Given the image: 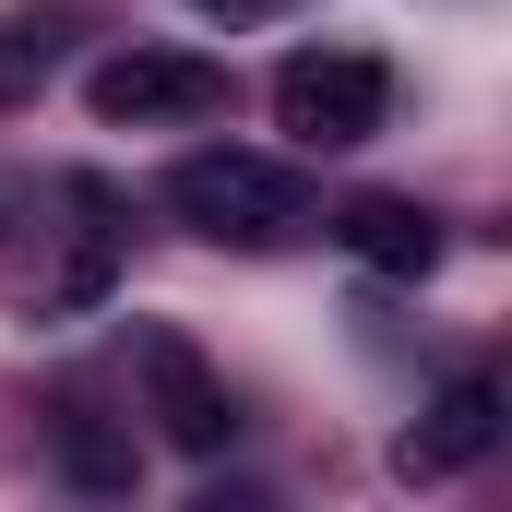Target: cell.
I'll list each match as a JSON object with an SVG mask.
<instances>
[{
	"instance_id": "1",
	"label": "cell",
	"mask_w": 512,
	"mask_h": 512,
	"mask_svg": "<svg viewBox=\"0 0 512 512\" xmlns=\"http://www.w3.org/2000/svg\"><path fill=\"white\" fill-rule=\"evenodd\" d=\"M167 215L179 227H203V239H298L310 227V179L286 167V155H251V143H203V155H179L167 167Z\"/></svg>"
},
{
	"instance_id": "2",
	"label": "cell",
	"mask_w": 512,
	"mask_h": 512,
	"mask_svg": "<svg viewBox=\"0 0 512 512\" xmlns=\"http://www.w3.org/2000/svg\"><path fill=\"white\" fill-rule=\"evenodd\" d=\"M382 120H393V72L370 48H298L274 72V131H298L310 155H346V143H370Z\"/></svg>"
},
{
	"instance_id": "3",
	"label": "cell",
	"mask_w": 512,
	"mask_h": 512,
	"mask_svg": "<svg viewBox=\"0 0 512 512\" xmlns=\"http://www.w3.org/2000/svg\"><path fill=\"white\" fill-rule=\"evenodd\" d=\"M84 108L108 131H179V120H215L227 108V72L191 60V48H108L84 72Z\"/></svg>"
},
{
	"instance_id": "4",
	"label": "cell",
	"mask_w": 512,
	"mask_h": 512,
	"mask_svg": "<svg viewBox=\"0 0 512 512\" xmlns=\"http://www.w3.org/2000/svg\"><path fill=\"white\" fill-rule=\"evenodd\" d=\"M131 370H143V417L167 429V453H227V441H239V405H227L215 358H203L191 334L143 322V334H131Z\"/></svg>"
},
{
	"instance_id": "5",
	"label": "cell",
	"mask_w": 512,
	"mask_h": 512,
	"mask_svg": "<svg viewBox=\"0 0 512 512\" xmlns=\"http://www.w3.org/2000/svg\"><path fill=\"white\" fill-rule=\"evenodd\" d=\"M489 441H501V382H489V370H453V382L429 393V417L393 441V477H405V489H441V477L489 465Z\"/></svg>"
},
{
	"instance_id": "6",
	"label": "cell",
	"mask_w": 512,
	"mask_h": 512,
	"mask_svg": "<svg viewBox=\"0 0 512 512\" xmlns=\"http://www.w3.org/2000/svg\"><path fill=\"white\" fill-rule=\"evenodd\" d=\"M334 239L370 262V274H429V262H441V215L405 203V191H358V203L334 215Z\"/></svg>"
},
{
	"instance_id": "7",
	"label": "cell",
	"mask_w": 512,
	"mask_h": 512,
	"mask_svg": "<svg viewBox=\"0 0 512 512\" xmlns=\"http://www.w3.org/2000/svg\"><path fill=\"white\" fill-rule=\"evenodd\" d=\"M60 477H72L84 501H131L143 453H131V441L108 429V417H96V405H60Z\"/></svg>"
},
{
	"instance_id": "8",
	"label": "cell",
	"mask_w": 512,
	"mask_h": 512,
	"mask_svg": "<svg viewBox=\"0 0 512 512\" xmlns=\"http://www.w3.org/2000/svg\"><path fill=\"white\" fill-rule=\"evenodd\" d=\"M48 72H60V36H48V24H0V108L36 96Z\"/></svg>"
},
{
	"instance_id": "9",
	"label": "cell",
	"mask_w": 512,
	"mask_h": 512,
	"mask_svg": "<svg viewBox=\"0 0 512 512\" xmlns=\"http://www.w3.org/2000/svg\"><path fill=\"white\" fill-rule=\"evenodd\" d=\"M191 12H227V24H251V12H274V0H191Z\"/></svg>"
}]
</instances>
